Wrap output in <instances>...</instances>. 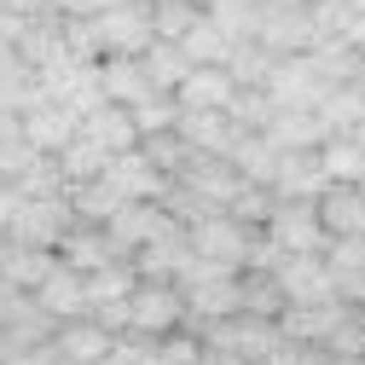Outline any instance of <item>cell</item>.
Segmentation results:
<instances>
[{
    "instance_id": "34",
    "label": "cell",
    "mask_w": 365,
    "mask_h": 365,
    "mask_svg": "<svg viewBox=\"0 0 365 365\" xmlns=\"http://www.w3.org/2000/svg\"><path fill=\"white\" fill-rule=\"evenodd\" d=\"M226 110H232V122H238V128H267L279 105H272V93H267V87H238Z\"/></svg>"
},
{
    "instance_id": "19",
    "label": "cell",
    "mask_w": 365,
    "mask_h": 365,
    "mask_svg": "<svg viewBox=\"0 0 365 365\" xmlns=\"http://www.w3.org/2000/svg\"><path fill=\"white\" fill-rule=\"evenodd\" d=\"M105 180H110L122 197H157L168 174L145 157V145H128V151H116V157L105 163Z\"/></svg>"
},
{
    "instance_id": "18",
    "label": "cell",
    "mask_w": 365,
    "mask_h": 365,
    "mask_svg": "<svg viewBox=\"0 0 365 365\" xmlns=\"http://www.w3.org/2000/svg\"><path fill=\"white\" fill-rule=\"evenodd\" d=\"M331 284L348 307H365V238H325Z\"/></svg>"
},
{
    "instance_id": "42",
    "label": "cell",
    "mask_w": 365,
    "mask_h": 365,
    "mask_svg": "<svg viewBox=\"0 0 365 365\" xmlns=\"http://www.w3.org/2000/svg\"><path fill=\"white\" fill-rule=\"evenodd\" d=\"M157 365H163V354H157Z\"/></svg>"
},
{
    "instance_id": "15",
    "label": "cell",
    "mask_w": 365,
    "mask_h": 365,
    "mask_svg": "<svg viewBox=\"0 0 365 365\" xmlns=\"http://www.w3.org/2000/svg\"><path fill=\"white\" fill-rule=\"evenodd\" d=\"M122 250H116V238L105 232L99 220H70L64 226V238H58V261H70L76 272H93V267H105V261H116Z\"/></svg>"
},
{
    "instance_id": "5",
    "label": "cell",
    "mask_w": 365,
    "mask_h": 365,
    "mask_svg": "<svg viewBox=\"0 0 365 365\" xmlns=\"http://www.w3.org/2000/svg\"><path fill=\"white\" fill-rule=\"evenodd\" d=\"M261 232L279 244V250H325V226H319L313 197H272Z\"/></svg>"
},
{
    "instance_id": "41",
    "label": "cell",
    "mask_w": 365,
    "mask_h": 365,
    "mask_svg": "<svg viewBox=\"0 0 365 365\" xmlns=\"http://www.w3.org/2000/svg\"><path fill=\"white\" fill-rule=\"evenodd\" d=\"M354 12H365V0H354Z\"/></svg>"
},
{
    "instance_id": "31",
    "label": "cell",
    "mask_w": 365,
    "mask_h": 365,
    "mask_svg": "<svg viewBox=\"0 0 365 365\" xmlns=\"http://www.w3.org/2000/svg\"><path fill=\"white\" fill-rule=\"evenodd\" d=\"M140 145H145V157H151L168 180H174V174H186V163H192V145L180 140V128H157V133H145Z\"/></svg>"
},
{
    "instance_id": "20",
    "label": "cell",
    "mask_w": 365,
    "mask_h": 365,
    "mask_svg": "<svg viewBox=\"0 0 365 365\" xmlns=\"http://www.w3.org/2000/svg\"><path fill=\"white\" fill-rule=\"evenodd\" d=\"M29 296L47 307L53 319H76V313H87V284H81V272H76L70 261H53V272H47V279H41Z\"/></svg>"
},
{
    "instance_id": "22",
    "label": "cell",
    "mask_w": 365,
    "mask_h": 365,
    "mask_svg": "<svg viewBox=\"0 0 365 365\" xmlns=\"http://www.w3.org/2000/svg\"><path fill=\"white\" fill-rule=\"evenodd\" d=\"M53 261H58V250H35V244H18V238H0V279L18 284V290H35L53 272Z\"/></svg>"
},
{
    "instance_id": "29",
    "label": "cell",
    "mask_w": 365,
    "mask_h": 365,
    "mask_svg": "<svg viewBox=\"0 0 365 365\" xmlns=\"http://www.w3.org/2000/svg\"><path fill=\"white\" fill-rule=\"evenodd\" d=\"M267 133H272L284 151H296V145H319V140H325V122H319L313 110H272Z\"/></svg>"
},
{
    "instance_id": "14",
    "label": "cell",
    "mask_w": 365,
    "mask_h": 365,
    "mask_svg": "<svg viewBox=\"0 0 365 365\" xmlns=\"http://www.w3.org/2000/svg\"><path fill=\"white\" fill-rule=\"evenodd\" d=\"M163 226H168V209H163L157 197H128V203L105 220V232L116 238V250H122V255H133L145 238H157Z\"/></svg>"
},
{
    "instance_id": "7",
    "label": "cell",
    "mask_w": 365,
    "mask_h": 365,
    "mask_svg": "<svg viewBox=\"0 0 365 365\" xmlns=\"http://www.w3.org/2000/svg\"><path fill=\"white\" fill-rule=\"evenodd\" d=\"M261 87L272 93V105H279V110H313V105H319V93H325L331 81H319V76H313L307 53H279Z\"/></svg>"
},
{
    "instance_id": "37",
    "label": "cell",
    "mask_w": 365,
    "mask_h": 365,
    "mask_svg": "<svg viewBox=\"0 0 365 365\" xmlns=\"http://www.w3.org/2000/svg\"><path fill=\"white\" fill-rule=\"evenodd\" d=\"M105 6H116V0H58V12H70V18H93Z\"/></svg>"
},
{
    "instance_id": "26",
    "label": "cell",
    "mask_w": 365,
    "mask_h": 365,
    "mask_svg": "<svg viewBox=\"0 0 365 365\" xmlns=\"http://www.w3.org/2000/svg\"><path fill=\"white\" fill-rule=\"evenodd\" d=\"M53 157H58V174H64V186H70V180H93V174H105V163H110V151H105L99 140H87L81 128L70 133V140H64Z\"/></svg>"
},
{
    "instance_id": "27",
    "label": "cell",
    "mask_w": 365,
    "mask_h": 365,
    "mask_svg": "<svg viewBox=\"0 0 365 365\" xmlns=\"http://www.w3.org/2000/svg\"><path fill=\"white\" fill-rule=\"evenodd\" d=\"M180 53H186L192 64H226V53H232V35H226L209 12H197V24L180 35Z\"/></svg>"
},
{
    "instance_id": "11",
    "label": "cell",
    "mask_w": 365,
    "mask_h": 365,
    "mask_svg": "<svg viewBox=\"0 0 365 365\" xmlns=\"http://www.w3.org/2000/svg\"><path fill=\"white\" fill-rule=\"evenodd\" d=\"M180 140L192 145V157H232V145H238V122H232V110H180Z\"/></svg>"
},
{
    "instance_id": "1",
    "label": "cell",
    "mask_w": 365,
    "mask_h": 365,
    "mask_svg": "<svg viewBox=\"0 0 365 365\" xmlns=\"http://www.w3.org/2000/svg\"><path fill=\"white\" fill-rule=\"evenodd\" d=\"M255 232H261V226H244L232 209H203L197 220H186V244H192V255L220 261V267H244Z\"/></svg>"
},
{
    "instance_id": "30",
    "label": "cell",
    "mask_w": 365,
    "mask_h": 365,
    "mask_svg": "<svg viewBox=\"0 0 365 365\" xmlns=\"http://www.w3.org/2000/svg\"><path fill=\"white\" fill-rule=\"evenodd\" d=\"M140 58H145V70H151V81H157V87H168V93H174V87H180V76L192 70V58L180 53V41H163V35L151 41V47H145Z\"/></svg>"
},
{
    "instance_id": "4",
    "label": "cell",
    "mask_w": 365,
    "mask_h": 365,
    "mask_svg": "<svg viewBox=\"0 0 365 365\" xmlns=\"http://www.w3.org/2000/svg\"><path fill=\"white\" fill-rule=\"evenodd\" d=\"M93 29H99V47L105 53H145L157 29H151V0H116V6L93 12Z\"/></svg>"
},
{
    "instance_id": "28",
    "label": "cell",
    "mask_w": 365,
    "mask_h": 365,
    "mask_svg": "<svg viewBox=\"0 0 365 365\" xmlns=\"http://www.w3.org/2000/svg\"><path fill=\"white\" fill-rule=\"evenodd\" d=\"M319 163H325L331 180H359L365 174V145L354 133H325V140H319Z\"/></svg>"
},
{
    "instance_id": "12",
    "label": "cell",
    "mask_w": 365,
    "mask_h": 365,
    "mask_svg": "<svg viewBox=\"0 0 365 365\" xmlns=\"http://www.w3.org/2000/svg\"><path fill=\"white\" fill-rule=\"evenodd\" d=\"M232 93H238V81H232L226 64H192L186 76H180V87H174L180 110H226Z\"/></svg>"
},
{
    "instance_id": "39",
    "label": "cell",
    "mask_w": 365,
    "mask_h": 365,
    "mask_svg": "<svg viewBox=\"0 0 365 365\" xmlns=\"http://www.w3.org/2000/svg\"><path fill=\"white\" fill-rule=\"evenodd\" d=\"M348 41H354V47L365 53V12H354V24H348Z\"/></svg>"
},
{
    "instance_id": "6",
    "label": "cell",
    "mask_w": 365,
    "mask_h": 365,
    "mask_svg": "<svg viewBox=\"0 0 365 365\" xmlns=\"http://www.w3.org/2000/svg\"><path fill=\"white\" fill-rule=\"evenodd\" d=\"M70 220H76V215H70V197H64V192H53V197H24L18 215H12V226H6V238L35 244V250H58V238H64Z\"/></svg>"
},
{
    "instance_id": "23",
    "label": "cell",
    "mask_w": 365,
    "mask_h": 365,
    "mask_svg": "<svg viewBox=\"0 0 365 365\" xmlns=\"http://www.w3.org/2000/svg\"><path fill=\"white\" fill-rule=\"evenodd\" d=\"M64 197H70V215H76V220H99V226H105V220L128 203V197L110 186V180H105V174H93V180H70V186H64Z\"/></svg>"
},
{
    "instance_id": "17",
    "label": "cell",
    "mask_w": 365,
    "mask_h": 365,
    "mask_svg": "<svg viewBox=\"0 0 365 365\" xmlns=\"http://www.w3.org/2000/svg\"><path fill=\"white\" fill-rule=\"evenodd\" d=\"M76 128H81V116H76L64 99H53V93H47V99H35V105L24 110V140H29L35 151H58Z\"/></svg>"
},
{
    "instance_id": "13",
    "label": "cell",
    "mask_w": 365,
    "mask_h": 365,
    "mask_svg": "<svg viewBox=\"0 0 365 365\" xmlns=\"http://www.w3.org/2000/svg\"><path fill=\"white\" fill-rule=\"evenodd\" d=\"M331 186V174H325V163H319V145H296V151H284L279 157V174H272V197H319Z\"/></svg>"
},
{
    "instance_id": "10",
    "label": "cell",
    "mask_w": 365,
    "mask_h": 365,
    "mask_svg": "<svg viewBox=\"0 0 365 365\" xmlns=\"http://www.w3.org/2000/svg\"><path fill=\"white\" fill-rule=\"evenodd\" d=\"M116 331H105L93 313H76V319H58V331H53V348L64 365H105Z\"/></svg>"
},
{
    "instance_id": "21",
    "label": "cell",
    "mask_w": 365,
    "mask_h": 365,
    "mask_svg": "<svg viewBox=\"0 0 365 365\" xmlns=\"http://www.w3.org/2000/svg\"><path fill=\"white\" fill-rule=\"evenodd\" d=\"M81 133H87V140H99L110 157H116V151H128V145H140L133 110H128V105H116V99H105V105L87 110V116H81Z\"/></svg>"
},
{
    "instance_id": "9",
    "label": "cell",
    "mask_w": 365,
    "mask_h": 365,
    "mask_svg": "<svg viewBox=\"0 0 365 365\" xmlns=\"http://www.w3.org/2000/svg\"><path fill=\"white\" fill-rule=\"evenodd\" d=\"M313 209H319L325 238H365V186L359 180H331L313 197Z\"/></svg>"
},
{
    "instance_id": "35",
    "label": "cell",
    "mask_w": 365,
    "mask_h": 365,
    "mask_svg": "<svg viewBox=\"0 0 365 365\" xmlns=\"http://www.w3.org/2000/svg\"><path fill=\"white\" fill-rule=\"evenodd\" d=\"M307 18H313V35H348L354 24V0H307Z\"/></svg>"
},
{
    "instance_id": "38",
    "label": "cell",
    "mask_w": 365,
    "mask_h": 365,
    "mask_svg": "<svg viewBox=\"0 0 365 365\" xmlns=\"http://www.w3.org/2000/svg\"><path fill=\"white\" fill-rule=\"evenodd\" d=\"M313 365H365V359H354V354H325V348H319Z\"/></svg>"
},
{
    "instance_id": "33",
    "label": "cell",
    "mask_w": 365,
    "mask_h": 365,
    "mask_svg": "<svg viewBox=\"0 0 365 365\" xmlns=\"http://www.w3.org/2000/svg\"><path fill=\"white\" fill-rule=\"evenodd\" d=\"M197 0H151V29L163 35V41H180L192 24H197Z\"/></svg>"
},
{
    "instance_id": "3",
    "label": "cell",
    "mask_w": 365,
    "mask_h": 365,
    "mask_svg": "<svg viewBox=\"0 0 365 365\" xmlns=\"http://www.w3.org/2000/svg\"><path fill=\"white\" fill-rule=\"evenodd\" d=\"M267 272L279 279L284 307H290V302H325V296H336L331 267H325V250H279V261H272Z\"/></svg>"
},
{
    "instance_id": "40",
    "label": "cell",
    "mask_w": 365,
    "mask_h": 365,
    "mask_svg": "<svg viewBox=\"0 0 365 365\" xmlns=\"http://www.w3.org/2000/svg\"><path fill=\"white\" fill-rule=\"evenodd\" d=\"M348 133H354V140H359V145H365V110H359V122H354V128H348Z\"/></svg>"
},
{
    "instance_id": "8",
    "label": "cell",
    "mask_w": 365,
    "mask_h": 365,
    "mask_svg": "<svg viewBox=\"0 0 365 365\" xmlns=\"http://www.w3.org/2000/svg\"><path fill=\"white\" fill-rule=\"evenodd\" d=\"M255 35L267 41L272 53H307L313 47V18H307V0H261V24Z\"/></svg>"
},
{
    "instance_id": "25",
    "label": "cell",
    "mask_w": 365,
    "mask_h": 365,
    "mask_svg": "<svg viewBox=\"0 0 365 365\" xmlns=\"http://www.w3.org/2000/svg\"><path fill=\"white\" fill-rule=\"evenodd\" d=\"M238 307L244 313H261V319H279L284 313V290L267 267H238Z\"/></svg>"
},
{
    "instance_id": "36",
    "label": "cell",
    "mask_w": 365,
    "mask_h": 365,
    "mask_svg": "<svg viewBox=\"0 0 365 365\" xmlns=\"http://www.w3.org/2000/svg\"><path fill=\"white\" fill-rule=\"evenodd\" d=\"M41 151L24 140V133H18V140H0V180H12V174H24L29 163H35Z\"/></svg>"
},
{
    "instance_id": "32",
    "label": "cell",
    "mask_w": 365,
    "mask_h": 365,
    "mask_svg": "<svg viewBox=\"0 0 365 365\" xmlns=\"http://www.w3.org/2000/svg\"><path fill=\"white\" fill-rule=\"evenodd\" d=\"M128 110H133V128H140V140H145V133H157V128H174V122H180V99L168 93V87L145 93L140 105H128Z\"/></svg>"
},
{
    "instance_id": "2",
    "label": "cell",
    "mask_w": 365,
    "mask_h": 365,
    "mask_svg": "<svg viewBox=\"0 0 365 365\" xmlns=\"http://www.w3.org/2000/svg\"><path fill=\"white\" fill-rule=\"evenodd\" d=\"M186 325V296L174 279H140L128 290V331L133 336H168Z\"/></svg>"
},
{
    "instance_id": "16",
    "label": "cell",
    "mask_w": 365,
    "mask_h": 365,
    "mask_svg": "<svg viewBox=\"0 0 365 365\" xmlns=\"http://www.w3.org/2000/svg\"><path fill=\"white\" fill-rule=\"evenodd\" d=\"M99 81H105V99H116V105H140L145 93H157V81H151L140 53H105L99 58Z\"/></svg>"
},
{
    "instance_id": "24",
    "label": "cell",
    "mask_w": 365,
    "mask_h": 365,
    "mask_svg": "<svg viewBox=\"0 0 365 365\" xmlns=\"http://www.w3.org/2000/svg\"><path fill=\"white\" fill-rule=\"evenodd\" d=\"M359 110H365V87L359 81H331L325 93H319V105H313V116L325 122V133H348L359 122Z\"/></svg>"
}]
</instances>
